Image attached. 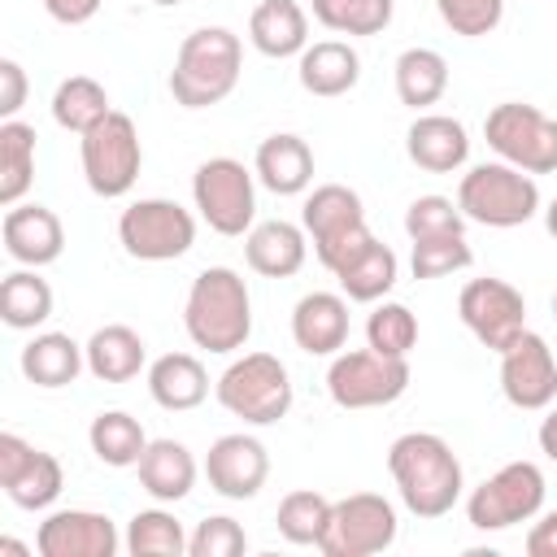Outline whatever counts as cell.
<instances>
[{
  "label": "cell",
  "instance_id": "obj_1",
  "mask_svg": "<svg viewBox=\"0 0 557 557\" xmlns=\"http://www.w3.org/2000/svg\"><path fill=\"white\" fill-rule=\"evenodd\" d=\"M387 474L396 483L400 505L413 518H444L466 492L461 461L453 444L435 431H405L387 448Z\"/></svg>",
  "mask_w": 557,
  "mask_h": 557
},
{
  "label": "cell",
  "instance_id": "obj_2",
  "mask_svg": "<svg viewBox=\"0 0 557 557\" xmlns=\"http://www.w3.org/2000/svg\"><path fill=\"white\" fill-rule=\"evenodd\" d=\"M183 331L205 352H239L252 335V296L244 274L231 265H205L187 287Z\"/></svg>",
  "mask_w": 557,
  "mask_h": 557
},
{
  "label": "cell",
  "instance_id": "obj_3",
  "mask_svg": "<svg viewBox=\"0 0 557 557\" xmlns=\"http://www.w3.org/2000/svg\"><path fill=\"white\" fill-rule=\"evenodd\" d=\"M244 74V44L226 26H200L178 44L174 70H170V96L183 109H209L222 104Z\"/></svg>",
  "mask_w": 557,
  "mask_h": 557
},
{
  "label": "cell",
  "instance_id": "obj_4",
  "mask_svg": "<svg viewBox=\"0 0 557 557\" xmlns=\"http://www.w3.org/2000/svg\"><path fill=\"white\" fill-rule=\"evenodd\" d=\"M457 209L466 213V222H479L492 231H513L540 213V183H535V174H527L500 157L479 161L457 183Z\"/></svg>",
  "mask_w": 557,
  "mask_h": 557
},
{
  "label": "cell",
  "instance_id": "obj_5",
  "mask_svg": "<svg viewBox=\"0 0 557 557\" xmlns=\"http://www.w3.org/2000/svg\"><path fill=\"white\" fill-rule=\"evenodd\" d=\"M213 396L244 426H274L292 409V374L274 352H244L218 374Z\"/></svg>",
  "mask_w": 557,
  "mask_h": 557
},
{
  "label": "cell",
  "instance_id": "obj_6",
  "mask_svg": "<svg viewBox=\"0 0 557 557\" xmlns=\"http://www.w3.org/2000/svg\"><path fill=\"white\" fill-rule=\"evenodd\" d=\"M78 161L96 196L104 200L126 196L144 170V144H139L135 122L122 109H109L87 135H78Z\"/></svg>",
  "mask_w": 557,
  "mask_h": 557
},
{
  "label": "cell",
  "instance_id": "obj_7",
  "mask_svg": "<svg viewBox=\"0 0 557 557\" xmlns=\"http://www.w3.org/2000/svg\"><path fill=\"white\" fill-rule=\"evenodd\" d=\"M483 139L500 161L527 174H557V117H548L535 104L522 100L492 104L483 117Z\"/></svg>",
  "mask_w": 557,
  "mask_h": 557
},
{
  "label": "cell",
  "instance_id": "obj_8",
  "mask_svg": "<svg viewBox=\"0 0 557 557\" xmlns=\"http://www.w3.org/2000/svg\"><path fill=\"white\" fill-rule=\"evenodd\" d=\"M409 392V357H383L366 348H339L326 366V396L339 409H383Z\"/></svg>",
  "mask_w": 557,
  "mask_h": 557
},
{
  "label": "cell",
  "instance_id": "obj_9",
  "mask_svg": "<svg viewBox=\"0 0 557 557\" xmlns=\"http://www.w3.org/2000/svg\"><path fill=\"white\" fill-rule=\"evenodd\" d=\"M548 483L535 461H505L466 496V522L474 531H509L544 509Z\"/></svg>",
  "mask_w": 557,
  "mask_h": 557
},
{
  "label": "cell",
  "instance_id": "obj_10",
  "mask_svg": "<svg viewBox=\"0 0 557 557\" xmlns=\"http://www.w3.org/2000/svg\"><path fill=\"white\" fill-rule=\"evenodd\" d=\"M117 244L135 261H178L196 244V218L178 200L144 196V200H131L122 209Z\"/></svg>",
  "mask_w": 557,
  "mask_h": 557
},
{
  "label": "cell",
  "instance_id": "obj_11",
  "mask_svg": "<svg viewBox=\"0 0 557 557\" xmlns=\"http://www.w3.org/2000/svg\"><path fill=\"white\" fill-rule=\"evenodd\" d=\"M196 213L218 235H248L257 218V174L235 157H209L191 174Z\"/></svg>",
  "mask_w": 557,
  "mask_h": 557
},
{
  "label": "cell",
  "instance_id": "obj_12",
  "mask_svg": "<svg viewBox=\"0 0 557 557\" xmlns=\"http://www.w3.org/2000/svg\"><path fill=\"white\" fill-rule=\"evenodd\" d=\"M300 226L313 244V257L335 270L348 252H357L366 239H370V226H366V205L352 187L344 183H322L305 196V209H300Z\"/></svg>",
  "mask_w": 557,
  "mask_h": 557
},
{
  "label": "cell",
  "instance_id": "obj_13",
  "mask_svg": "<svg viewBox=\"0 0 557 557\" xmlns=\"http://www.w3.org/2000/svg\"><path fill=\"white\" fill-rule=\"evenodd\" d=\"M396 535H400L396 505L379 492H352L331 505V522H326V535L318 548L326 557H374V553L392 548Z\"/></svg>",
  "mask_w": 557,
  "mask_h": 557
},
{
  "label": "cell",
  "instance_id": "obj_14",
  "mask_svg": "<svg viewBox=\"0 0 557 557\" xmlns=\"http://www.w3.org/2000/svg\"><path fill=\"white\" fill-rule=\"evenodd\" d=\"M457 313L466 322V331L492 348V352H505L522 331H527V300L513 283L505 278H470L457 296Z\"/></svg>",
  "mask_w": 557,
  "mask_h": 557
},
{
  "label": "cell",
  "instance_id": "obj_15",
  "mask_svg": "<svg viewBox=\"0 0 557 557\" xmlns=\"http://www.w3.org/2000/svg\"><path fill=\"white\" fill-rule=\"evenodd\" d=\"M0 487L17 509H52V500L65 487V470L52 453L26 444L13 431H0Z\"/></svg>",
  "mask_w": 557,
  "mask_h": 557
},
{
  "label": "cell",
  "instance_id": "obj_16",
  "mask_svg": "<svg viewBox=\"0 0 557 557\" xmlns=\"http://www.w3.org/2000/svg\"><path fill=\"white\" fill-rule=\"evenodd\" d=\"M500 357V392L513 409L540 413L557 400V357L544 335L522 331Z\"/></svg>",
  "mask_w": 557,
  "mask_h": 557
},
{
  "label": "cell",
  "instance_id": "obj_17",
  "mask_svg": "<svg viewBox=\"0 0 557 557\" xmlns=\"http://www.w3.org/2000/svg\"><path fill=\"white\" fill-rule=\"evenodd\" d=\"M205 479L222 500H252L270 479V453L248 431L218 435L205 453Z\"/></svg>",
  "mask_w": 557,
  "mask_h": 557
},
{
  "label": "cell",
  "instance_id": "obj_18",
  "mask_svg": "<svg viewBox=\"0 0 557 557\" xmlns=\"http://www.w3.org/2000/svg\"><path fill=\"white\" fill-rule=\"evenodd\" d=\"M122 535L109 513L96 509H52L35 531L39 557H113Z\"/></svg>",
  "mask_w": 557,
  "mask_h": 557
},
{
  "label": "cell",
  "instance_id": "obj_19",
  "mask_svg": "<svg viewBox=\"0 0 557 557\" xmlns=\"http://www.w3.org/2000/svg\"><path fill=\"white\" fill-rule=\"evenodd\" d=\"M0 239H4V252L17 261V265H52L61 252H65V226L61 218L30 200V205H9L4 209V222H0Z\"/></svg>",
  "mask_w": 557,
  "mask_h": 557
},
{
  "label": "cell",
  "instance_id": "obj_20",
  "mask_svg": "<svg viewBox=\"0 0 557 557\" xmlns=\"http://www.w3.org/2000/svg\"><path fill=\"white\" fill-rule=\"evenodd\" d=\"M405 152L426 174H457L470 161V131L448 113H418L405 131Z\"/></svg>",
  "mask_w": 557,
  "mask_h": 557
},
{
  "label": "cell",
  "instance_id": "obj_21",
  "mask_svg": "<svg viewBox=\"0 0 557 557\" xmlns=\"http://www.w3.org/2000/svg\"><path fill=\"white\" fill-rule=\"evenodd\" d=\"M292 339L309 357H335L348 344V296L305 292L292 309Z\"/></svg>",
  "mask_w": 557,
  "mask_h": 557
},
{
  "label": "cell",
  "instance_id": "obj_22",
  "mask_svg": "<svg viewBox=\"0 0 557 557\" xmlns=\"http://www.w3.org/2000/svg\"><path fill=\"white\" fill-rule=\"evenodd\" d=\"M305 257H309V235L287 218L252 222V231L244 235V261L261 278H292L300 274Z\"/></svg>",
  "mask_w": 557,
  "mask_h": 557
},
{
  "label": "cell",
  "instance_id": "obj_23",
  "mask_svg": "<svg viewBox=\"0 0 557 557\" xmlns=\"http://www.w3.org/2000/svg\"><path fill=\"white\" fill-rule=\"evenodd\" d=\"M252 174L265 191L274 196H300L309 191L313 183V148L292 135V131H278V135H265L257 144V157H252Z\"/></svg>",
  "mask_w": 557,
  "mask_h": 557
},
{
  "label": "cell",
  "instance_id": "obj_24",
  "mask_svg": "<svg viewBox=\"0 0 557 557\" xmlns=\"http://www.w3.org/2000/svg\"><path fill=\"white\" fill-rule=\"evenodd\" d=\"M296 78L309 96L335 100L361 83V57L348 39H318L296 57Z\"/></svg>",
  "mask_w": 557,
  "mask_h": 557
},
{
  "label": "cell",
  "instance_id": "obj_25",
  "mask_svg": "<svg viewBox=\"0 0 557 557\" xmlns=\"http://www.w3.org/2000/svg\"><path fill=\"white\" fill-rule=\"evenodd\" d=\"M135 470H139V487L152 500L178 505V500L191 496L196 474L205 466H196V457H191V448L183 440H148V448H144V457H139Z\"/></svg>",
  "mask_w": 557,
  "mask_h": 557
},
{
  "label": "cell",
  "instance_id": "obj_26",
  "mask_svg": "<svg viewBox=\"0 0 557 557\" xmlns=\"http://www.w3.org/2000/svg\"><path fill=\"white\" fill-rule=\"evenodd\" d=\"M335 283H339V292L348 296V300H357V305H374V300H387V292L396 287V278H400V257L383 244V239H366L357 252H348L335 270Z\"/></svg>",
  "mask_w": 557,
  "mask_h": 557
},
{
  "label": "cell",
  "instance_id": "obj_27",
  "mask_svg": "<svg viewBox=\"0 0 557 557\" xmlns=\"http://www.w3.org/2000/svg\"><path fill=\"white\" fill-rule=\"evenodd\" d=\"M17 366H22L26 383L57 392V387H70V383L87 370V352H83V344H78L74 335H65V331H39V335H30V339L22 344Z\"/></svg>",
  "mask_w": 557,
  "mask_h": 557
},
{
  "label": "cell",
  "instance_id": "obj_28",
  "mask_svg": "<svg viewBox=\"0 0 557 557\" xmlns=\"http://www.w3.org/2000/svg\"><path fill=\"white\" fill-rule=\"evenodd\" d=\"M248 44L270 61L300 57L309 48V13L296 0H261L248 13Z\"/></svg>",
  "mask_w": 557,
  "mask_h": 557
},
{
  "label": "cell",
  "instance_id": "obj_29",
  "mask_svg": "<svg viewBox=\"0 0 557 557\" xmlns=\"http://www.w3.org/2000/svg\"><path fill=\"white\" fill-rule=\"evenodd\" d=\"M83 352H87V374L100 379V383H131L148 366V344L126 322L96 326L91 339L83 344Z\"/></svg>",
  "mask_w": 557,
  "mask_h": 557
},
{
  "label": "cell",
  "instance_id": "obj_30",
  "mask_svg": "<svg viewBox=\"0 0 557 557\" xmlns=\"http://www.w3.org/2000/svg\"><path fill=\"white\" fill-rule=\"evenodd\" d=\"M148 396L170 409V413H187L196 405H205L209 396V370L196 352H165L148 366Z\"/></svg>",
  "mask_w": 557,
  "mask_h": 557
},
{
  "label": "cell",
  "instance_id": "obj_31",
  "mask_svg": "<svg viewBox=\"0 0 557 557\" xmlns=\"http://www.w3.org/2000/svg\"><path fill=\"white\" fill-rule=\"evenodd\" d=\"M392 78H396V100L422 113L448 91V61L435 48H405L392 65Z\"/></svg>",
  "mask_w": 557,
  "mask_h": 557
},
{
  "label": "cell",
  "instance_id": "obj_32",
  "mask_svg": "<svg viewBox=\"0 0 557 557\" xmlns=\"http://www.w3.org/2000/svg\"><path fill=\"white\" fill-rule=\"evenodd\" d=\"M48 318H52V287H48V278H39V270H30V265L4 274V283H0V322L9 331H35Z\"/></svg>",
  "mask_w": 557,
  "mask_h": 557
},
{
  "label": "cell",
  "instance_id": "obj_33",
  "mask_svg": "<svg viewBox=\"0 0 557 557\" xmlns=\"http://www.w3.org/2000/svg\"><path fill=\"white\" fill-rule=\"evenodd\" d=\"M87 444H91L96 461H104L113 470H126V466H139V457L148 448V435H144L139 418H131L126 409H104V413L91 418Z\"/></svg>",
  "mask_w": 557,
  "mask_h": 557
},
{
  "label": "cell",
  "instance_id": "obj_34",
  "mask_svg": "<svg viewBox=\"0 0 557 557\" xmlns=\"http://www.w3.org/2000/svg\"><path fill=\"white\" fill-rule=\"evenodd\" d=\"M35 183V126L22 117L0 122V205H22Z\"/></svg>",
  "mask_w": 557,
  "mask_h": 557
},
{
  "label": "cell",
  "instance_id": "obj_35",
  "mask_svg": "<svg viewBox=\"0 0 557 557\" xmlns=\"http://www.w3.org/2000/svg\"><path fill=\"white\" fill-rule=\"evenodd\" d=\"M104 113H109V91L91 74H70V78L57 83V91H52V122L61 131L87 135Z\"/></svg>",
  "mask_w": 557,
  "mask_h": 557
},
{
  "label": "cell",
  "instance_id": "obj_36",
  "mask_svg": "<svg viewBox=\"0 0 557 557\" xmlns=\"http://www.w3.org/2000/svg\"><path fill=\"white\" fill-rule=\"evenodd\" d=\"M122 548H126L131 557H183V553H187V531H183V522H178L170 509H161V500H157L152 509L131 513L126 535H122Z\"/></svg>",
  "mask_w": 557,
  "mask_h": 557
},
{
  "label": "cell",
  "instance_id": "obj_37",
  "mask_svg": "<svg viewBox=\"0 0 557 557\" xmlns=\"http://www.w3.org/2000/svg\"><path fill=\"white\" fill-rule=\"evenodd\" d=\"M331 505H335V500H326V496L313 492V487H296V492H287V496L278 500V513H274L278 535H283L287 544L318 548L322 535H326V522H331Z\"/></svg>",
  "mask_w": 557,
  "mask_h": 557
},
{
  "label": "cell",
  "instance_id": "obj_38",
  "mask_svg": "<svg viewBox=\"0 0 557 557\" xmlns=\"http://www.w3.org/2000/svg\"><path fill=\"white\" fill-rule=\"evenodd\" d=\"M396 0H313V22L335 35H383Z\"/></svg>",
  "mask_w": 557,
  "mask_h": 557
},
{
  "label": "cell",
  "instance_id": "obj_39",
  "mask_svg": "<svg viewBox=\"0 0 557 557\" xmlns=\"http://www.w3.org/2000/svg\"><path fill=\"white\" fill-rule=\"evenodd\" d=\"M366 344L383 357H409L418 348V318L400 300H374L366 318Z\"/></svg>",
  "mask_w": 557,
  "mask_h": 557
},
{
  "label": "cell",
  "instance_id": "obj_40",
  "mask_svg": "<svg viewBox=\"0 0 557 557\" xmlns=\"http://www.w3.org/2000/svg\"><path fill=\"white\" fill-rule=\"evenodd\" d=\"M409 270L413 278H444L457 270L474 265V252L466 244V235H431V239H409Z\"/></svg>",
  "mask_w": 557,
  "mask_h": 557
},
{
  "label": "cell",
  "instance_id": "obj_41",
  "mask_svg": "<svg viewBox=\"0 0 557 557\" xmlns=\"http://www.w3.org/2000/svg\"><path fill=\"white\" fill-rule=\"evenodd\" d=\"M405 235L409 239H431V235H466V213L448 196H418L405 209Z\"/></svg>",
  "mask_w": 557,
  "mask_h": 557
},
{
  "label": "cell",
  "instance_id": "obj_42",
  "mask_svg": "<svg viewBox=\"0 0 557 557\" xmlns=\"http://www.w3.org/2000/svg\"><path fill=\"white\" fill-rule=\"evenodd\" d=\"M440 22L461 39H483L500 26L505 0H435Z\"/></svg>",
  "mask_w": 557,
  "mask_h": 557
},
{
  "label": "cell",
  "instance_id": "obj_43",
  "mask_svg": "<svg viewBox=\"0 0 557 557\" xmlns=\"http://www.w3.org/2000/svg\"><path fill=\"white\" fill-rule=\"evenodd\" d=\"M244 548H248V531L231 513H213L196 522V531L187 535V557H239Z\"/></svg>",
  "mask_w": 557,
  "mask_h": 557
},
{
  "label": "cell",
  "instance_id": "obj_44",
  "mask_svg": "<svg viewBox=\"0 0 557 557\" xmlns=\"http://www.w3.org/2000/svg\"><path fill=\"white\" fill-rule=\"evenodd\" d=\"M26 104V70L13 57H0V117H17Z\"/></svg>",
  "mask_w": 557,
  "mask_h": 557
},
{
  "label": "cell",
  "instance_id": "obj_45",
  "mask_svg": "<svg viewBox=\"0 0 557 557\" xmlns=\"http://www.w3.org/2000/svg\"><path fill=\"white\" fill-rule=\"evenodd\" d=\"M527 557H557V509H540L527 531Z\"/></svg>",
  "mask_w": 557,
  "mask_h": 557
},
{
  "label": "cell",
  "instance_id": "obj_46",
  "mask_svg": "<svg viewBox=\"0 0 557 557\" xmlns=\"http://www.w3.org/2000/svg\"><path fill=\"white\" fill-rule=\"evenodd\" d=\"M44 9L61 26H83V22H91L100 13V0H44Z\"/></svg>",
  "mask_w": 557,
  "mask_h": 557
},
{
  "label": "cell",
  "instance_id": "obj_47",
  "mask_svg": "<svg viewBox=\"0 0 557 557\" xmlns=\"http://www.w3.org/2000/svg\"><path fill=\"white\" fill-rule=\"evenodd\" d=\"M535 440H540V453L548 457V461H557V400L544 409V418H540V431H535Z\"/></svg>",
  "mask_w": 557,
  "mask_h": 557
},
{
  "label": "cell",
  "instance_id": "obj_48",
  "mask_svg": "<svg viewBox=\"0 0 557 557\" xmlns=\"http://www.w3.org/2000/svg\"><path fill=\"white\" fill-rule=\"evenodd\" d=\"M26 553H30V548H26V544H17V540H9V535L0 540V557H26Z\"/></svg>",
  "mask_w": 557,
  "mask_h": 557
},
{
  "label": "cell",
  "instance_id": "obj_49",
  "mask_svg": "<svg viewBox=\"0 0 557 557\" xmlns=\"http://www.w3.org/2000/svg\"><path fill=\"white\" fill-rule=\"evenodd\" d=\"M544 226H548V235L557 239V196L548 200V209H544Z\"/></svg>",
  "mask_w": 557,
  "mask_h": 557
},
{
  "label": "cell",
  "instance_id": "obj_50",
  "mask_svg": "<svg viewBox=\"0 0 557 557\" xmlns=\"http://www.w3.org/2000/svg\"><path fill=\"white\" fill-rule=\"evenodd\" d=\"M152 4H161V9H174V4H183V0H152Z\"/></svg>",
  "mask_w": 557,
  "mask_h": 557
},
{
  "label": "cell",
  "instance_id": "obj_51",
  "mask_svg": "<svg viewBox=\"0 0 557 557\" xmlns=\"http://www.w3.org/2000/svg\"><path fill=\"white\" fill-rule=\"evenodd\" d=\"M553 318H557V292H553Z\"/></svg>",
  "mask_w": 557,
  "mask_h": 557
}]
</instances>
